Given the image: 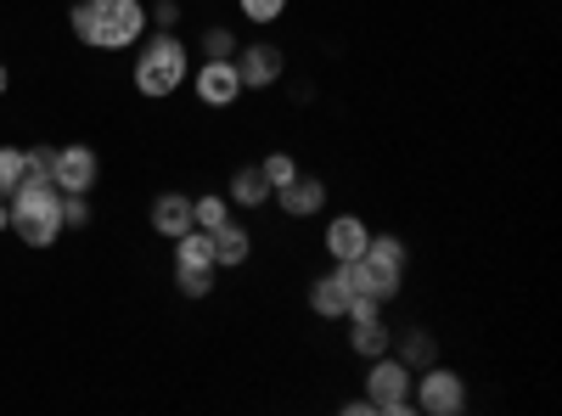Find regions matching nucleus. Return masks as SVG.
<instances>
[{"instance_id": "nucleus-1", "label": "nucleus", "mask_w": 562, "mask_h": 416, "mask_svg": "<svg viewBox=\"0 0 562 416\" xmlns=\"http://www.w3.org/2000/svg\"><path fill=\"white\" fill-rule=\"evenodd\" d=\"M74 34L90 52H130L147 34V7L140 0H74Z\"/></svg>"}, {"instance_id": "nucleus-2", "label": "nucleus", "mask_w": 562, "mask_h": 416, "mask_svg": "<svg viewBox=\"0 0 562 416\" xmlns=\"http://www.w3.org/2000/svg\"><path fill=\"white\" fill-rule=\"evenodd\" d=\"M186 79H192V52L175 40V29H158L153 40H140V52H135V90L140 97L169 102Z\"/></svg>"}, {"instance_id": "nucleus-3", "label": "nucleus", "mask_w": 562, "mask_h": 416, "mask_svg": "<svg viewBox=\"0 0 562 416\" xmlns=\"http://www.w3.org/2000/svg\"><path fill=\"white\" fill-rule=\"evenodd\" d=\"M12 209V231H18V243L29 248H52L63 237V192L57 187H18L7 198Z\"/></svg>"}, {"instance_id": "nucleus-4", "label": "nucleus", "mask_w": 562, "mask_h": 416, "mask_svg": "<svg viewBox=\"0 0 562 416\" xmlns=\"http://www.w3.org/2000/svg\"><path fill=\"white\" fill-rule=\"evenodd\" d=\"M366 405H371V416H411V383H416V372L389 349V355H378V360H366Z\"/></svg>"}, {"instance_id": "nucleus-5", "label": "nucleus", "mask_w": 562, "mask_h": 416, "mask_svg": "<svg viewBox=\"0 0 562 416\" xmlns=\"http://www.w3.org/2000/svg\"><path fill=\"white\" fill-rule=\"evenodd\" d=\"M411 411L422 416H461L467 411V378L456 372V366H422L416 383H411Z\"/></svg>"}, {"instance_id": "nucleus-6", "label": "nucleus", "mask_w": 562, "mask_h": 416, "mask_svg": "<svg viewBox=\"0 0 562 416\" xmlns=\"http://www.w3.org/2000/svg\"><path fill=\"white\" fill-rule=\"evenodd\" d=\"M102 180V158L90 153L85 142L79 147H57V158H52V187L63 192V198H90V187Z\"/></svg>"}, {"instance_id": "nucleus-7", "label": "nucleus", "mask_w": 562, "mask_h": 416, "mask_svg": "<svg viewBox=\"0 0 562 416\" xmlns=\"http://www.w3.org/2000/svg\"><path fill=\"white\" fill-rule=\"evenodd\" d=\"M237 74H243V90H270L281 85V74H288V57H281V45L270 40H254V45H237Z\"/></svg>"}, {"instance_id": "nucleus-8", "label": "nucleus", "mask_w": 562, "mask_h": 416, "mask_svg": "<svg viewBox=\"0 0 562 416\" xmlns=\"http://www.w3.org/2000/svg\"><path fill=\"white\" fill-rule=\"evenodd\" d=\"M270 203H276L281 214H288V220H315V214L326 209V180L299 169V175L288 180V187H276V192H270Z\"/></svg>"}, {"instance_id": "nucleus-9", "label": "nucleus", "mask_w": 562, "mask_h": 416, "mask_svg": "<svg viewBox=\"0 0 562 416\" xmlns=\"http://www.w3.org/2000/svg\"><path fill=\"white\" fill-rule=\"evenodd\" d=\"M192 90H198V102H203V108H237V97H243V74H237V63H198Z\"/></svg>"}, {"instance_id": "nucleus-10", "label": "nucleus", "mask_w": 562, "mask_h": 416, "mask_svg": "<svg viewBox=\"0 0 562 416\" xmlns=\"http://www.w3.org/2000/svg\"><path fill=\"white\" fill-rule=\"evenodd\" d=\"M344 282H349V293H360V299L394 304V299H400V282H405V276H400V270H383V265H371V259L360 254V259H349V265H344Z\"/></svg>"}, {"instance_id": "nucleus-11", "label": "nucleus", "mask_w": 562, "mask_h": 416, "mask_svg": "<svg viewBox=\"0 0 562 416\" xmlns=\"http://www.w3.org/2000/svg\"><path fill=\"white\" fill-rule=\"evenodd\" d=\"M326 259L333 265H349V259H360L366 254V243H371V225L360 220V214H333L326 220Z\"/></svg>"}, {"instance_id": "nucleus-12", "label": "nucleus", "mask_w": 562, "mask_h": 416, "mask_svg": "<svg viewBox=\"0 0 562 416\" xmlns=\"http://www.w3.org/2000/svg\"><path fill=\"white\" fill-rule=\"evenodd\" d=\"M209 243H214V265L220 270H243L254 259V231L243 220H225L220 231H209Z\"/></svg>"}, {"instance_id": "nucleus-13", "label": "nucleus", "mask_w": 562, "mask_h": 416, "mask_svg": "<svg viewBox=\"0 0 562 416\" xmlns=\"http://www.w3.org/2000/svg\"><path fill=\"white\" fill-rule=\"evenodd\" d=\"M310 310H315L321 321H344V310H349V282H344V265L321 270L315 282H310Z\"/></svg>"}, {"instance_id": "nucleus-14", "label": "nucleus", "mask_w": 562, "mask_h": 416, "mask_svg": "<svg viewBox=\"0 0 562 416\" xmlns=\"http://www.w3.org/2000/svg\"><path fill=\"white\" fill-rule=\"evenodd\" d=\"M147 225L158 231V237H186L192 231V198L186 192H164V198H153V214H147Z\"/></svg>"}, {"instance_id": "nucleus-15", "label": "nucleus", "mask_w": 562, "mask_h": 416, "mask_svg": "<svg viewBox=\"0 0 562 416\" xmlns=\"http://www.w3.org/2000/svg\"><path fill=\"white\" fill-rule=\"evenodd\" d=\"M349 349H355L360 360H378V355H389V349H394V327H389L383 315L349 321Z\"/></svg>"}, {"instance_id": "nucleus-16", "label": "nucleus", "mask_w": 562, "mask_h": 416, "mask_svg": "<svg viewBox=\"0 0 562 416\" xmlns=\"http://www.w3.org/2000/svg\"><path fill=\"white\" fill-rule=\"evenodd\" d=\"M225 198H231V209H259V203H270V180L259 175V164H243L237 175H231Z\"/></svg>"}, {"instance_id": "nucleus-17", "label": "nucleus", "mask_w": 562, "mask_h": 416, "mask_svg": "<svg viewBox=\"0 0 562 416\" xmlns=\"http://www.w3.org/2000/svg\"><path fill=\"white\" fill-rule=\"evenodd\" d=\"M394 338H400V333H394ZM394 355L411 366V372H422V366H434V360H439V349H434V333H428V327H411V333L400 338V349H394Z\"/></svg>"}, {"instance_id": "nucleus-18", "label": "nucleus", "mask_w": 562, "mask_h": 416, "mask_svg": "<svg viewBox=\"0 0 562 416\" xmlns=\"http://www.w3.org/2000/svg\"><path fill=\"white\" fill-rule=\"evenodd\" d=\"M366 259H371V265H383V270H400V276H405V243L394 237V231H371Z\"/></svg>"}, {"instance_id": "nucleus-19", "label": "nucleus", "mask_w": 562, "mask_h": 416, "mask_svg": "<svg viewBox=\"0 0 562 416\" xmlns=\"http://www.w3.org/2000/svg\"><path fill=\"white\" fill-rule=\"evenodd\" d=\"M175 265H214V243H209V231H186V237H175ZM220 270V265H214Z\"/></svg>"}, {"instance_id": "nucleus-20", "label": "nucleus", "mask_w": 562, "mask_h": 416, "mask_svg": "<svg viewBox=\"0 0 562 416\" xmlns=\"http://www.w3.org/2000/svg\"><path fill=\"white\" fill-rule=\"evenodd\" d=\"M214 265H175V288L186 293V299H209L214 293Z\"/></svg>"}, {"instance_id": "nucleus-21", "label": "nucleus", "mask_w": 562, "mask_h": 416, "mask_svg": "<svg viewBox=\"0 0 562 416\" xmlns=\"http://www.w3.org/2000/svg\"><path fill=\"white\" fill-rule=\"evenodd\" d=\"M225 220H231V198H225V192L192 198V225H198V231H220Z\"/></svg>"}, {"instance_id": "nucleus-22", "label": "nucleus", "mask_w": 562, "mask_h": 416, "mask_svg": "<svg viewBox=\"0 0 562 416\" xmlns=\"http://www.w3.org/2000/svg\"><path fill=\"white\" fill-rule=\"evenodd\" d=\"M52 158H57V147L23 153V187H52Z\"/></svg>"}, {"instance_id": "nucleus-23", "label": "nucleus", "mask_w": 562, "mask_h": 416, "mask_svg": "<svg viewBox=\"0 0 562 416\" xmlns=\"http://www.w3.org/2000/svg\"><path fill=\"white\" fill-rule=\"evenodd\" d=\"M231 57H237V34L220 29V23H209V34H203V63H231Z\"/></svg>"}, {"instance_id": "nucleus-24", "label": "nucleus", "mask_w": 562, "mask_h": 416, "mask_svg": "<svg viewBox=\"0 0 562 416\" xmlns=\"http://www.w3.org/2000/svg\"><path fill=\"white\" fill-rule=\"evenodd\" d=\"M259 175L270 180V192H276V187H288V180L299 175V158H293V153H265V158H259Z\"/></svg>"}, {"instance_id": "nucleus-25", "label": "nucleus", "mask_w": 562, "mask_h": 416, "mask_svg": "<svg viewBox=\"0 0 562 416\" xmlns=\"http://www.w3.org/2000/svg\"><path fill=\"white\" fill-rule=\"evenodd\" d=\"M23 187V147H0V198Z\"/></svg>"}, {"instance_id": "nucleus-26", "label": "nucleus", "mask_w": 562, "mask_h": 416, "mask_svg": "<svg viewBox=\"0 0 562 416\" xmlns=\"http://www.w3.org/2000/svg\"><path fill=\"white\" fill-rule=\"evenodd\" d=\"M237 7H243V18L248 23H281V18H288V7H293V0H237Z\"/></svg>"}, {"instance_id": "nucleus-27", "label": "nucleus", "mask_w": 562, "mask_h": 416, "mask_svg": "<svg viewBox=\"0 0 562 416\" xmlns=\"http://www.w3.org/2000/svg\"><path fill=\"white\" fill-rule=\"evenodd\" d=\"M175 23H180L175 0H158V7H147V29H175Z\"/></svg>"}, {"instance_id": "nucleus-28", "label": "nucleus", "mask_w": 562, "mask_h": 416, "mask_svg": "<svg viewBox=\"0 0 562 416\" xmlns=\"http://www.w3.org/2000/svg\"><path fill=\"white\" fill-rule=\"evenodd\" d=\"M90 220V203L85 198H63V225H85Z\"/></svg>"}, {"instance_id": "nucleus-29", "label": "nucleus", "mask_w": 562, "mask_h": 416, "mask_svg": "<svg viewBox=\"0 0 562 416\" xmlns=\"http://www.w3.org/2000/svg\"><path fill=\"white\" fill-rule=\"evenodd\" d=\"M0 231H12V209H7V198H0Z\"/></svg>"}, {"instance_id": "nucleus-30", "label": "nucleus", "mask_w": 562, "mask_h": 416, "mask_svg": "<svg viewBox=\"0 0 562 416\" xmlns=\"http://www.w3.org/2000/svg\"><path fill=\"white\" fill-rule=\"evenodd\" d=\"M7 85H12V74H7V63H0V97H7Z\"/></svg>"}]
</instances>
